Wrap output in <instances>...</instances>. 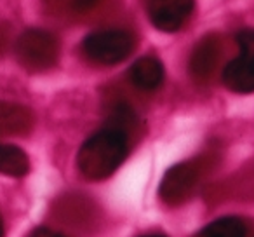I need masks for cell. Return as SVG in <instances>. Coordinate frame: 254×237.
<instances>
[{
	"label": "cell",
	"instance_id": "cell-1",
	"mask_svg": "<svg viewBox=\"0 0 254 237\" xmlns=\"http://www.w3.org/2000/svg\"><path fill=\"white\" fill-rule=\"evenodd\" d=\"M129 152V135L112 126L89 136L80 147L77 166L87 180H105L112 176Z\"/></svg>",
	"mask_w": 254,
	"mask_h": 237
},
{
	"label": "cell",
	"instance_id": "cell-2",
	"mask_svg": "<svg viewBox=\"0 0 254 237\" xmlns=\"http://www.w3.org/2000/svg\"><path fill=\"white\" fill-rule=\"evenodd\" d=\"M134 37L126 30H98L84 39L82 53L92 63L117 65L134 51Z\"/></svg>",
	"mask_w": 254,
	"mask_h": 237
},
{
	"label": "cell",
	"instance_id": "cell-3",
	"mask_svg": "<svg viewBox=\"0 0 254 237\" xmlns=\"http://www.w3.org/2000/svg\"><path fill=\"white\" fill-rule=\"evenodd\" d=\"M18 61L30 72H44L56 65L60 44L51 32L39 28L26 30L16 42Z\"/></svg>",
	"mask_w": 254,
	"mask_h": 237
},
{
	"label": "cell",
	"instance_id": "cell-4",
	"mask_svg": "<svg viewBox=\"0 0 254 237\" xmlns=\"http://www.w3.org/2000/svg\"><path fill=\"white\" fill-rule=\"evenodd\" d=\"M240 54L223 70V82L233 92L247 94L254 91V30H242L237 35Z\"/></svg>",
	"mask_w": 254,
	"mask_h": 237
},
{
	"label": "cell",
	"instance_id": "cell-5",
	"mask_svg": "<svg viewBox=\"0 0 254 237\" xmlns=\"http://www.w3.org/2000/svg\"><path fill=\"white\" fill-rule=\"evenodd\" d=\"M198 181V166L193 162L176 164L171 167L160 183V197L166 204L178 206L185 202L193 192Z\"/></svg>",
	"mask_w": 254,
	"mask_h": 237
},
{
	"label": "cell",
	"instance_id": "cell-6",
	"mask_svg": "<svg viewBox=\"0 0 254 237\" xmlns=\"http://www.w3.org/2000/svg\"><path fill=\"white\" fill-rule=\"evenodd\" d=\"M193 11V0H150L148 16L160 32H178Z\"/></svg>",
	"mask_w": 254,
	"mask_h": 237
},
{
	"label": "cell",
	"instance_id": "cell-7",
	"mask_svg": "<svg viewBox=\"0 0 254 237\" xmlns=\"http://www.w3.org/2000/svg\"><path fill=\"white\" fill-rule=\"evenodd\" d=\"M129 77L132 84L141 91H155L164 82V67L157 58L143 56L132 63Z\"/></svg>",
	"mask_w": 254,
	"mask_h": 237
},
{
	"label": "cell",
	"instance_id": "cell-8",
	"mask_svg": "<svg viewBox=\"0 0 254 237\" xmlns=\"http://www.w3.org/2000/svg\"><path fill=\"white\" fill-rule=\"evenodd\" d=\"M219 54V44L216 37H205L195 47L190 60V70L197 80H207L211 77L212 70L216 68Z\"/></svg>",
	"mask_w": 254,
	"mask_h": 237
},
{
	"label": "cell",
	"instance_id": "cell-9",
	"mask_svg": "<svg viewBox=\"0 0 254 237\" xmlns=\"http://www.w3.org/2000/svg\"><path fill=\"white\" fill-rule=\"evenodd\" d=\"M32 128V113L25 106L0 101V135H23Z\"/></svg>",
	"mask_w": 254,
	"mask_h": 237
},
{
	"label": "cell",
	"instance_id": "cell-10",
	"mask_svg": "<svg viewBox=\"0 0 254 237\" xmlns=\"http://www.w3.org/2000/svg\"><path fill=\"white\" fill-rule=\"evenodd\" d=\"M247 230L240 218L235 216H225L218 218L200 229L195 237H246Z\"/></svg>",
	"mask_w": 254,
	"mask_h": 237
},
{
	"label": "cell",
	"instance_id": "cell-11",
	"mask_svg": "<svg viewBox=\"0 0 254 237\" xmlns=\"http://www.w3.org/2000/svg\"><path fill=\"white\" fill-rule=\"evenodd\" d=\"M28 157L14 145H0V173L7 176H23L28 173Z\"/></svg>",
	"mask_w": 254,
	"mask_h": 237
},
{
	"label": "cell",
	"instance_id": "cell-12",
	"mask_svg": "<svg viewBox=\"0 0 254 237\" xmlns=\"http://www.w3.org/2000/svg\"><path fill=\"white\" fill-rule=\"evenodd\" d=\"M99 4H101V0H71V9L75 12H87Z\"/></svg>",
	"mask_w": 254,
	"mask_h": 237
},
{
	"label": "cell",
	"instance_id": "cell-13",
	"mask_svg": "<svg viewBox=\"0 0 254 237\" xmlns=\"http://www.w3.org/2000/svg\"><path fill=\"white\" fill-rule=\"evenodd\" d=\"M30 237H63V236L54 232V230H49V229H39V230H35Z\"/></svg>",
	"mask_w": 254,
	"mask_h": 237
},
{
	"label": "cell",
	"instance_id": "cell-14",
	"mask_svg": "<svg viewBox=\"0 0 254 237\" xmlns=\"http://www.w3.org/2000/svg\"><path fill=\"white\" fill-rule=\"evenodd\" d=\"M4 236V223H2V216H0V237Z\"/></svg>",
	"mask_w": 254,
	"mask_h": 237
},
{
	"label": "cell",
	"instance_id": "cell-15",
	"mask_svg": "<svg viewBox=\"0 0 254 237\" xmlns=\"http://www.w3.org/2000/svg\"><path fill=\"white\" fill-rule=\"evenodd\" d=\"M141 237H166L162 234H150V236H141Z\"/></svg>",
	"mask_w": 254,
	"mask_h": 237
}]
</instances>
